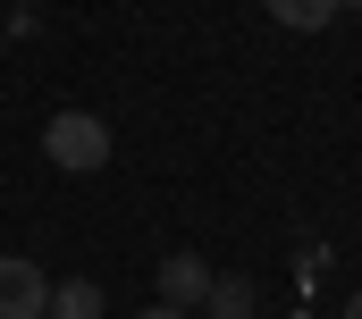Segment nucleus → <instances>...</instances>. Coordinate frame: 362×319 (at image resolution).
<instances>
[{
  "mask_svg": "<svg viewBox=\"0 0 362 319\" xmlns=\"http://www.w3.org/2000/svg\"><path fill=\"white\" fill-rule=\"evenodd\" d=\"M135 319H194V311H169V303H152V311H135Z\"/></svg>",
  "mask_w": 362,
  "mask_h": 319,
  "instance_id": "nucleus-7",
  "label": "nucleus"
},
{
  "mask_svg": "<svg viewBox=\"0 0 362 319\" xmlns=\"http://www.w3.org/2000/svg\"><path fill=\"white\" fill-rule=\"evenodd\" d=\"M202 294H211V269H202V252H169V260H160V303H169V311H194Z\"/></svg>",
  "mask_w": 362,
  "mask_h": 319,
  "instance_id": "nucleus-3",
  "label": "nucleus"
},
{
  "mask_svg": "<svg viewBox=\"0 0 362 319\" xmlns=\"http://www.w3.org/2000/svg\"><path fill=\"white\" fill-rule=\"evenodd\" d=\"M101 311H110V294H101L93 277H59V286H51V311H42V319H101Z\"/></svg>",
  "mask_w": 362,
  "mask_h": 319,
  "instance_id": "nucleus-4",
  "label": "nucleus"
},
{
  "mask_svg": "<svg viewBox=\"0 0 362 319\" xmlns=\"http://www.w3.org/2000/svg\"><path fill=\"white\" fill-rule=\"evenodd\" d=\"M42 311H51V277L25 252H8L0 260V319H42Z\"/></svg>",
  "mask_w": 362,
  "mask_h": 319,
  "instance_id": "nucleus-2",
  "label": "nucleus"
},
{
  "mask_svg": "<svg viewBox=\"0 0 362 319\" xmlns=\"http://www.w3.org/2000/svg\"><path fill=\"white\" fill-rule=\"evenodd\" d=\"M211 319H253V277H211Z\"/></svg>",
  "mask_w": 362,
  "mask_h": 319,
  "instance_id": "nucleus-6",
  "label": "nucleus"
},
{
  "mask_svg": "<svg viewBox=\"0 0 362 319\" xmlns=\"http://www.w3.org/2000/svg\"><path fill=\"white\" fill-rule=\"evenodd\" d=\"M262 8H270V25H286V34H320L337 17V0H262Z\"/></svg>",
  "mask_w": 362,
  "mask_h": 319,
  "instance_id": "nucleus-5",
  "label": "nucleus"
},
{
  "mask_svg": "<svg viewBox=\"0 0 362 319\" xmlns=\"http://www.w3.org/2000/svg\"><path fill=\"white\" fill-rule=\"evenodd\" d=\"M346 319H362V294H346Z\"/></svg>",
  "mask_w": 362,
  "mask_h": 319,
  "instance_id": "nucleus-8",
  "label": "nucleus"
},
{
  "mask_svg": "<svg viewBox=\"0 0 362 319\" xmlns=\"http://www.w3.org/2000/svg\"><path fill=\"white\" fill-rule=\"evenodd\" d=\"M42 160L68 168V176H93V168H110V126H101L93 109H59V118L42 126Z\"/></svg>",
  "mask_w": 362,
  "mask_h": 319,
  "instance_id": "nucleus-1",
  "label": "nucleus"
},
{
  "mask_svg": "<svg viewBox=\"0 0 362 319\" xmlns=\"http://www.w3.org/2000/svg\"><path fill=\"white\" fill-rule=\"evenodd\" d=\"M337 8H354V17H362V0H337Z\"/></svg>",
  "mask_w": 362,
  "mask_h": 319,
  "instance_id": "nucleus-9",
  "label": "nucleus"
}]
</instances>
